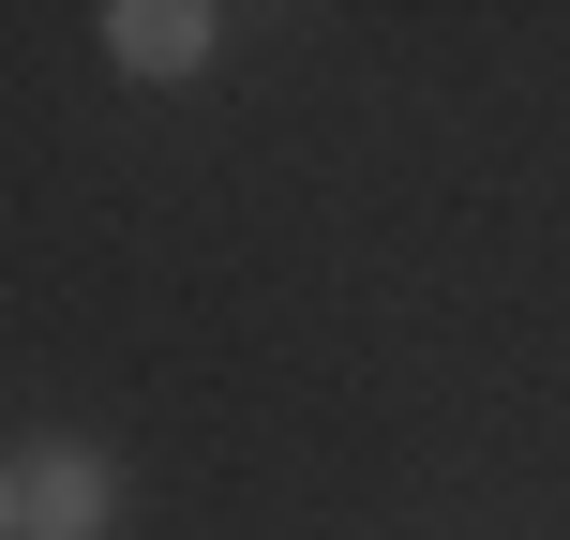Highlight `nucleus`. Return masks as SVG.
<instances>
[{"mask_svg": "<svg viewBox=\"0 0 570 540\" xmlns=\"http://www.w3.org/2000/svg\"><path fill=\"white\" fill-rule=\"evenodd\" d=\"M106 526H120V465L90 435H46L16 465V540H106Z\"/></svg>", "mask_w": 570, "mask_h": 540, "instance_id": "nucleus-1", "label": "nucleus"}, {"mask_svg": "<svg viewBox=\"0 0 570 540\" xmlns=\"http://www.w3.org/2000/svg\"><path fill=\"white\" fill-rule=\"evenodd\" d=\"M210 30H226L210 0H120V16H106V60H120V76H196Z\"/></svg>", "mask_w": 570, "mask_h": 540, "instance_id": "nucleus-2", "label": "nucleus"}, {"mask_svg": "<svg viewBox=\"0 0 570 540\" xmlns=\"http://www.w3.org/2000/svg\"><path fill=\"white\" fill-rule=\"evenodd\" d=\"M0 540H16V465H0Z\"/></svg>", "mask_w": 570, "mask_h": 540, "instance_id": "nucleus-3", "label": "nucleus"}]
</instances>
